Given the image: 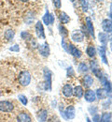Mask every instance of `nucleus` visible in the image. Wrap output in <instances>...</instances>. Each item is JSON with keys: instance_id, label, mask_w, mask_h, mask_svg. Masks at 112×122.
<instances>
[{"instance_id": "obj_4", "label": "nucleus", "mask_w": 112, "mask_h": 122, "mask_svg": "<svg viewBox=\"0 0 112 122\" xmlns=\"http://www.w3.org/2000/svg\"><path fill=\"white\" fill-rule=\"evenodd\" d=\"M35 30H36V36H37L39 39H42V40H45V39H46L44 26H43V24H42L40 21H38V22L36 24V25H35Z\"/></svg>"}, {"instance_id": "obj_41", "label": "nucleus", "mask_w": 112, "mask_h": 122, "mask_svg": "<svg viewBox=\"0 0 112 122\" xmlns=\"http://www.w3.org/2000/svg\"><path fill=\"white\" fill-rule=\"evenodd\" d=\"M70 1H71V2H75V0H70Z\"/></svg>"}, {"instance_id": "obj_42", "label": "nucleus", "mask_w": 112, "mask_h": 122, "mask_svg": "<svg viewBox=\"0 0 112 122\" xmlns=\"http://www.w3.org/2000/svg\"><path fill=\"white\" fill-rule=\"evenodd\" d=\"M97 1H100V0H97Z\"/></svg>"}, {"instance_id": "obj_36", "label": "nucleus", "mask_w": 112, "mask_h": 122, "mask_svg": "<svg viewBox=\"0 0 112 122\" xmlns=\"http://www.w3.org/2000/svg\"><path fill=\"white\" fill-rule=\"evenodd\" d=\"M100 119H101V117H100V116L99 115H95L94 117V122H100Z\"/></svg>"}, {"instance_id": "obj_16", "label": "nucleus", "mask_w": 112, "mask_h": 122, "mask_svg": "<svg viewBox=\"0 0 112 122\" xmlns=\"http://www.w3.org/2000/svg\"><path fill=\"white\" fill-rule=\"evenodd\" d=\"M98 52H99V55H100V56H101L102 61H103L106 65H108V58H107V55H106V46H100V47L98 48Z\"/></svg>"}, {"instance_id": "obj_18", "label": "nucleus", "mask_w": 112, "mask_h": 122, "mask_svg": "<svg viewBox=\"0 0 112 122\" xmlns=\"http://www.w3.org/2000/svg\"><path fill=\"white\" fill-rule=\"evenodd\" d=\"M95 95L97 96L98 99H100V100H104V99L108 98V92L107 91L105 88H98V89L96 90Z\"/></svg>"}, {"instance_id": "obj_13", "label": "nucleus", "mask_w": 112, "mask_h": 122, "mask_svg": "<svg viewBox=\"0 0 112 122\" xmlns=\"http://www.w3.org/2000/svg\"><path fill=\"white\" fill-rule=\"evenodd\" d=\"M84 98H85V101L88 102H94L96 100V95L95 92L94 90H87L85 95H84Z\"/></svg>"}, {"instance_id": "obj_39", "label": "nucleus", "mask_w": 112, "mask_h": 122, "mask_svg": "<svg viewBox=\"0 0 112 122\" xmlns=\"http://www.w3.org/2000/svg\"><path fill=\"white\" fill-rule=\"evenodd\" d=\"M87 122H92V120H91L89 117H87Z\"/></svg>"}, {"instance_id": "obj_24", "label": "nucleus", "mask_w": 112, "mask_h": 122, "mask_svg": "<svg viewBox=\"0 0 112 122\" xmlns=\"http://www.w3.org/2000/svg\"><path fill=\"white\" fill-rule=\"evenodd\" d=\"M83 82H84V85L87 87H90L94 84V79H93V77L90 76V75H86V76H84V78H83Z\"/></svg>"}, {"instance_id": "obj_10", "label": "nucleus", "mask_w": 112, "mask_h": 122, "mask_svg": "<svg viewBox=\"0 0 112 122\" xmlns=\"http://www.w3.org/2000/svg\"><path fill=\"white\" fill-rule=\"evenodd\" d=\"M75 114H76V110H75V107L74 106H68L65 111H64V117L65 118L67 119H73L75 117Z\"/></svg>"}, {"instance_id": "obj_8", "label": "nucleus", "mask_w": 112, "mask_h": 122, "mask_svg": "<svg viewBox=\"0 0 112 122\" xmlns=\"http://www.w3.org/2000/svg\"><path fill=\"white\" fill-rule=\"evenodd\" d=\"M67 47H68V53L71 54L73 56H75L77 58H80V56H81V51L79 50L75 45L70 43V44H68Z\"/></svg>"}, {"instance_id": "obj_27", "label": "nucleus", "mask_w": 112, "mask_h": 122, "mask_svg": "<svg viewBox=\"0 0 112 122\" xmlns=\"http://www.w3.org/2000/svg\"><path fill=\"white\" fill-rule=\"evenodd\" d=\"M59 32H60V34H61L63 39L66 38L67 35H68V31H67V29L64 27V25H59Z\"/></svg>"}, {"instance_id": "obj_2", "label": "nucleus", "mask_w": 112, "mask_h": 122, "mask_svg": "<svg viewBox=\"0 0 112 122\" xmlns=\"http://www.w3.org/2000/svg\"><path fill=\"white\" fill-rule=\"evenodd\" d=\"M19 83L22 86H27L31 83V74L28 71H23L19 74Z\"/></svg>"}, {"instance_id": "obj_34", "label": "nucleus", "mask_w": 112, "mask_h": 122, "mask_svg": "<svg viewBox=\"0 0 112 122\" xmlns=\"http://www.w3.org/2000/svg\"><path fill=\"white\" fill-rule=\"evenodd\" d=\"M75 73H74V71H73V68L72 67H69L67 69V76H74Z\"/></svg>"}, {"instance_id": "obj_5", "label": "nucleus", "mask_w": 112, "mask_h": 122, "mask_svg": "<svg viewBox=\"0 0 112 122\" xmlns=\"http://www.w3.org/2000/svg\"><path fill=\"white\" fill-rule=\"evenodd\" d=\"M102 27L103 30L106 32V34H108V37L112 38V22L108 19H105L102 22Z\"/></svg>"}, {"instance_id": "obj_22", "label": "nucleus", "mask_w": 112, "mask_h": 122, "mask_svg": "<svg viewBox=\"0 0 112 122\" xmlns=\"http://www.w3.org/2000/svg\"><path fill=\"white\" fill-rule=\"evenodd\" d=\"M100 122H112L111 113H104L101 117Z\"/></svg>"}, {"instance_id": "obj_30", "label": "nucleus", "mask_w": 112, "mask_h": 122, "mask_svg": "<svg viewBox=\"0 0 112 122\" xmlns=\"http://www.w3.org/2000/svg\"><path fill=\"white\" fill-rule=\"evenodd\" d=\"M79 71L80 72H86L88 71V66L85 63H80L79 65Z\"/></svg>"}, {"instance_id": "obj_26", "label": "nucleus", "mask_w": 112, "mask_h": 122, "mask_svg": "<svg viewBox=\"0 0 112 122\" xmlns=\"http://www.w3.org/2000/svg\"><path fill=\"white\" fill-rule=\"evenodd\" d=\"M86 53H87V55H88L90 57H94L96 54L95 48H94V46H89V47L87 48V50H86Z\"/></svg>"}, {"instance_id": "obj_33", "label": "nucleus", "mask_w": 112, "mask_h": 122, "mask_svg": "<svg viewBox=\"0 0 112 122\" xmlns=\"http://www.w3.org/2000/svg\"><path fill=\"white\" fill-rule=\"evenodd\" d=\"M9 51H11V52H19L20 51V46L18 44H14L13 46L9 47Z\"/></svg>"}, {"instance_id": "obj_3", "label": "nucleus", "mask_w": 112, "mask_h": 122, "mask_svg": "<svg viewBox=\"0 0 112 122\" xmlns=\"http://www.w3.org/2000/svg\"><path fill=\"white\" fill-rule=\"evenodd\" d=\"M14 109V105L11 102L9 101H0V112L3 113H9L12 112Z\"/></svg>"}, {"instance_id": "obj_21", "label": "nucleus", "mask_w": 112, "mask_h": 122, "mask_svg": "<svg viewBox=\"0 0 112 122\" xmlns=\"http://www.w3.org/2000/svg\"><path fill=\"white\" fill-rule=\"evenodd\" d=\"M14 36H15V32L12 30V29H8V30H6L5 34H4L5 39H6L7 41H12L13 38H14Z\"/></svg>"}, {"instance_id": "obj_40", "label": "nucleus", "mask_w": 112, "mask_h": 122, "mask_svg": "<svg viewBox=\"0 0 112 122\" xmlns=\"http://www.w3.org/2000/svg\"><path fill=\"white\" fill-rule=\"evenodd\" d=\"M20 1H22V2H28L29 0H20Z\"/></svg>"}, {"instance_id": "obj_29", "label": "nucleus", "mask_w": 112, "mask_h": 122, "mask_svg": "<svg viewBox=\"0 0 112 122\" xmlns=\"http://www.w3.org/2000/svg\"><path fill=\"white\" fill-rule=\"evenodd\" d=\"M103 86H104V88H105L107 91L108 92V93H111V92H112V84H111V82H109L108 80H107Z\"/></svg>"}, {"instance_id": "obj_19", "label": "nucleus", "mask_w": 112, "mask_h": 122, "mask_svg": "<svg viewBox=\"0 0 112 122\" xmlns=\"http://www.w3.org/2000/svg\"><path fill=\"white\" fill-rule=\"evenodd\" d=\"M83 94H84V91H83V88H82V86H77L74 89H73V95H75L77 98H79L80 99L82 96H83Z\"/></svg>"}, {"instance_id": "obj_23", "label": "nucleus", "mask_w": 112, "mask_h": 122, "mask_svg": "<svg viewBox=\"0 0 112 122\" xmlns=\"http://www.w3.org/2000/svg\"><path fill=\"white\" fill-rule=\"evenodd\" d=\"M59 19H60V22L62 24H68L70 22V17L67 15L65 12H61L60 16H59Z\"/></svg>"}, {"instance_id": "obj_9", "label": "nucleus", "mask_w": 112, "mask_h": 122, "mask_svg": "<svg viewBox=\"0 0 112 122\" xmlns=\"http://www.w3.org/2000/svg\"><path fill=\"white\" fill-rule=\"evenodd\" d=\"M91 69H92V71L94 72V74L96 77H98L99 79L103 76V74H102V72H101V70L99 69L98 64H97L96 61H94V60L91 61Z\"/></svg>"}, {"instance_id": "obj_25", "label": "nucleus", "mask_w": 112, "mask_h": 122, "mask_svg": "<svg viewBox=\"0 0 112 122\" xmlns=\"http://www.w3.org/2000/svg\"><path fill=\"white\" fill-rule=\"evenodd\" d=\"M21 38L23 40V41H30L33 39L32 35L28 32V31H22L21 33Z\"/></svg>"}, {"instance_id": "obj_1", "label": "nucleus", "mask_w": 112, "mask_h": 122, "mask_svg": "<svg viewBox=\"0 0 112 122\" xmlns=\"http://www.w3.org/2000/svg\"><path fill=\"white\" fill-rule=\"evenodd\" d=\"M43 74H44V89L46 91H50L51 90V84H52V74L51 71L45 68L43 71Z\"/></svg>"}, {"instance_id": "obj_37", "label": "nucleus", "mask_w": 112, "mask_h": 122, "mask_svg": "<svg viewBox=\"0 0 112 122\" xmlns=\"http://www.w3.org/2000/svg\"><path fill=\"white\" fill-rule=\"evenodd\" d=\"M109 16H110V21L112 22V4L110 5V12H109Z\"/></svg>"}, {"instance_id": "obj_6", "label": "nucleus", "mask_w": 112, "mask_h": 122, "mask_svg": "<svg viewBox=\"0 0 112 122\" xmlns=\"http://www.w3.org/2000/svg\"><path fill=\"white\" fill-rule=\"evenodd\" d=\"M37 49H38L39 54H40L42 56L48 57L49 56L50 50H49V45L47 42H45V43H43V44L37 45Z\"/></svg>"}, {"instance_id": "obj_7", "label": "nucleus", "mask_w": 112, "mask_h": 122, "mask_svg": "<svg viewBox=\"0 0 112 122\" xmlns=\"http://www.w3.org/2000/svg\"><path fill=\"white\" fill-rule=\"evenodd\" d=\"M42 20H43V23H44L46 25H53V23H54V16H53L52 13H50L49 10H47L46 13L43 16Z\"/></svg>"}, {"instance_id": "obj_28", "label": "nucleus", "mask_w": 112, "mask_h": 122, "mask_svg": "<svg viewBox=\"0 0 112 122\" xmlns=\"http://www.w3.org/2000/svg\"><path fill=\"white\" fill-rule=\"evenodd\" d=\"M18 99H19V101L22 102V105H27V103H28V99H27V97H26L25 95L20 94V95L18 96Z\"/></svg>"}, {"instance_id": "obj_32", "label": "nucleus", "mask_w": 112, "mask_h": 122, "mask_svg": "<svg viewBox=\"0 0 112 122\" xmlns=\"http://www.w3.org/2000/svg\"><path fill=\"white\" fill-rule=\"evenodd\" d=\"M53 2V5L55 6L56 9H61L62 7V1L61 0H52Z\"/></svg>"}, {"instance_id": "obj_38", "label": "nucleus", "mask_w": 112, "mask_h": 122, "mask_svg": "<svg viewBox=\"0 0 112 122\" xmlns=\"http://www.w3.org/2000/svg\"><path fill=\"white\" fill-rule=\"evenodd\" d=\"M110 47H111V51H112V39H110Z\"/></svg>"}, {"instance_id": "obj_20", "label": "nucleus", "mask_w": 112, "mask_h": 122, "mask_svg": "<svg viewBox=\"0 0 112 122\" xmlns=\"http://www.w3.org/2000/svg\"><path fill=\"white\" fill-rule=\"evenodd\" d=\"M98 39H99V41H100L102 44H104V46L108 43V34H106V33H104V32H100V33L98 34Z\"/></svg>"}, {"instance_id": "obj_15", "label": "nucleus", "mask_w": 112, "mask_h": 122, "mask_svg": "<svg viewBox=\"0 0 112 122\" xmlns=\"http://www.w3.org/2000/svg\"><path fill=\"white\" fill-rule=\"evenodd\" d=\"M37 118L39 122H46L48 120V111L46 109L40 110L37 114Z\"/></svg>"}, {"instance_id": "obj_31", "label": "nucleus", "mask_w": 112, "mask_h": 122, "mask_svg": "<svg viewBox=\"0 0 112 122\" xmlns=\"http://www.w3.org/2000/svg\"><path fill=\"white\" fill-rule=\"evenodd\" d=\"M80 4L82 7L83 11H87L88 10V0H80Z\"/></svg>"}, {"instance_id": "obj_17", "label": "nucleus", "mask_w": 112, "mask_h": 122, "mask_svg": "<svg viewBox=\"0 0 112 122\" xmlns=\"http://www.w3.org/2000/svg\"><path fill=\"white\" fill-rule=\"evenodd\" d=\"M86 25H87V29L89 31V33L94 39V25H93V22H92L90 17L86 18Z\"/></svg>"}, {"instance_id": "obj_11", "label": "nucleus", "mask_w": 112, "mask_h": 122, "mask_svg": "<svg viewBox=\"0 0 112 122\" xmlns=\"http://www.w3.org/2000/svg\"><path fill=\"white\" fill-rule=\"evenodd\" d=\"M84 40V35L80 30H75L72 33V41L76 42H81Z\"/></svg>"}, {"instance_id": "obj_43", "label": "nucleus", "mask_w": 112, "mask_h": 122, "mask_svg": "<svg viewBox=\"0 0 112 122\" xmlns=\"http://www.w3.org/2000/svg\"><path fill=\"white\" fill-rule=\"evenodd\" d=\"M0 95H1V93H0Z\"/></svg>"}, {"instance_id": "obj_35", "label": "nucleus", "mask_w": 112, "mask_h": 122, "mask_svg": "<svg viewBox=\"0 0 112 122\" xmlns=\"http://www.w3.org/2000/svg\"><path fill=\"white\" fill-rule=\"evenodd\" d=\"M48 122H61L59 120V118L58 117H51L50 118H49V120H47Z\"/></svg>"}, {"instance_id": "obj_12", "label": "nucleus", "mask_w": 112, "mask_h": 122, "mask_svg": "<svg viewBox=\"0 0 112 122\" xmlns=\"http://www.w3.org/2000/svg\"><path fill=\"white\" fill-rule=\"evenodd\" d=\"M17 120L18 122H32V118L27 113L22 112L17 116Z\"/></svg>"}, {"instance_id": "obj_14", "label": "nucleus", "mask_w": 112, "mask_h": 122, "mask_svg": "<svg viewBox=\"0 0 112 122\" xmlns=\"http://www.w3.org/2000/svg\"><path fill=\"white\" fill-rule=\"evenodd\" d=\"M62 92H63L64 97L70 98V97L73 96V87L71 86V85L66 84V85L64 86V87H63V89H62Z\"/></svg>"}]
</instances>
